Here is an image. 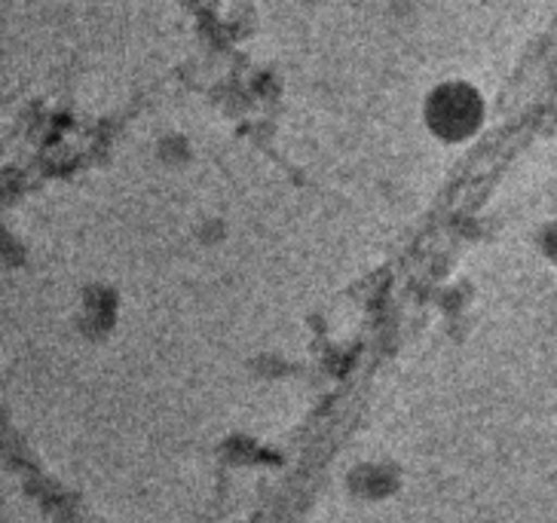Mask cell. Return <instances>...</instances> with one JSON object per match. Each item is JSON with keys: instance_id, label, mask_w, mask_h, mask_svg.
Masks as SVG:
<instances>
[{"instance_id": "1", "label": "cell", "mask_w": 557, "mask_h": 523, "mask_svg": "<svg viewBox=\"0 0 557 523\" xmlns=\"http://www.w3.org/2000/svg\"><path fill=\"white\" fill-rule=\"evenodd\" d=\"M478 101L462 86H447L429 101V126L444 138H462L478 126Z\"/></svg>"}]
</instances>
